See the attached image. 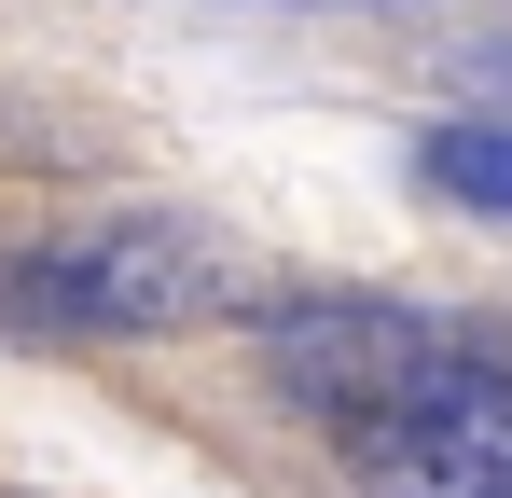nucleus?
<instances>
[{
  "label": "nucleus",
  "mask_w": 512,
  "mask_h": 498,
  "mask_svg": "<svg viewBox=\"0 0 512 498\" xmlns=\"http://www.w3.org/2000/svg\"><path fill=\"white\" fill-rule=\"evenodd\" d=\"M250 305H263L250 249L194 208H97L0 263V346H167Z\"/></svg>",
  "instance_id": "f257e3e1"
},
{
  "label": "nucleus",
  "mask_w": 512,
  "mask_h": 498,
  "mask_svg": "<svg viewBox=\"0 0 512 498\" xmlns=\"http://www.w3.org/2000/svg\"><path fill=\"white\" fill-rule=\"evenodd\" d=\"M333 457L360 498H512V360L471 319H443L416 374L333 429Z\"/></svg>",
  "instance_id": "f03ea898"
},
{
  "label": "nucleus",
  "mask_w": 512,
  "mask_h": 498,
  "mask_svg": "<svg viewBox=\"0 0 512 498\" xmlns=\"http://www.w3.org/2000/svg\"><path fill=\"white\" fill-rule=\"evenodd\" d=\"M429 346H443V319H429V305H402V291H263V305H250L263 388L305 415L319 443H333L374 388H402Z\"/></svg>",
  "instance_id": "7ed1b4c3"
},
{
  "label": "nucleus",
  "mask_w": 512,
  "mask_h": 498,
  "mask_svg": "<svg viewBox=\"0 0 512 498\" xmlns=\"http://www.w3.org/2000/svg\"><path fill=\"white\" fill-rule=\"evenodd\" d=\"M416 180H429V194H457L471 222H512V111L429 125V139H416Z\"/></svg>",
  "instance_id": "20e7f679"
},
{
  "label": "nucleus",
  "mask_w": 512,
  "mask_h": 498,
  "mask_svg": "<svg viewBox=\"0 0 512 498\" xmlns=\"http://www.w3.org/2000/svg\"><path fill=\"white\" fill-rule=\"evenodd\" d=\"M305 14H319V0H305Z\"/></svg>",
  "instance_id": "39448f33"
}]
</instances>
